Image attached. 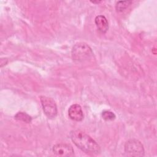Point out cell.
Returning <instances> with one entry per match:
<instances>
[{"label":"cell","instance_id":"obj_10","mask_svg":"<svg viewBox=\"0 0 157 157\" xmlns=\"http://www.w3.org/2000/svg\"><path fill=\"white\" fill-rule=\"evenodd\" d=\"M101 116L102 118L105 121H112L116 118V116L113 112L107 110L102 111Z\"/></svg>","mask_w":157,"mask_h":157},{"label":"cell","instance_id":"obj_2","mask_svg":"<svg viewBox=\"0 0 157 157\" xmlns=\"http://www.w3.org/2000/svg\"><path fill=\"white\" fill-rule=\"evenodd\" d=\"M71 55L73 60L81 62L91 58L93 55V52L87 44L78 42L73 46Z\"/></svg>","mask_w":157,"mask_h":157},{"label":"cell","instance_id":"obj_4","mask_svg":"<svg viewBox=\"0 0 157 157\" xmlns=\"http://www.w3.org/2000/svg\"><path fill=\"white\" fill-rule=\"evenodd\" d=\"M40 100L45 115L50 119L55 118L58 113L55 101L52 98L45 96H40Z\"/></svg>","mask_w":157,"mask_h":157},{"label":"cell","instance_id":"obj_6","mask_svg":"<svg viewBox=\"0 0 157 157\" xmlns=\"http://www.w3.org/2000/svg\"><path fill=\"white\" fill-rule=\"evenodd\" d=\"M68 115L71 120L75 121H81L84 118L82 107L77 104H72L69 107Z\"/></svg>","mask_w":157,"mask_h":157},{"label":"cell","instance_id":"obj_11","mask_svg":"<svg viewBox=\"0 0 157 157\" xmlns=\"http://www.w3.org/2000/svg\"><path fill=\"white\" fill-rule=\"evenodd\" d=\"M91 2H93V3H96V2H97V3H99V2H101V1H91Z\"/></svg>","mask_w":157,"mask_h":157},{"label":"cell","instance_id":"obj_9","mask_svg":"<svg viewBox=\"0 0 157 157\" xmlns=\"http://www.w3.org/2000/svg\"><path fill=\"white\" fill-rule=\"evenodd\" d=\"M132 3L131 1H118L115 6V9L117 12H121L125 10Z\"/></svg>","mask_w":157,"mask_h":157},{"label":"cell","instance_id":"obj_8","mask_svg":"<svg viewBox=\"0 0 157 157\" xmlns=\"http://www.w3.org/2000/svg\"><path fill=\"white\" fill-rule=\"evenodd\" d=\"M14 118L18 121H21L26 123H29L32 121V118L26 113L18 112L14 115Z\"/></svg>","mask_w":157,"mask_h":157},{"label":"cell","instance_id":"obj_3","mask_svg":"<svg viewBox=\"0 0 157 157\" xmlns=\"http://www.w3.org/2000/svg\"><path fill=\"white\" fill-rule=\"evenodd\" d=\"M124 153L129 156H143L145 150L142 144L139 140L131 139L125 143Z\"/></svg>","mask_w":157,"mask_h":157},{"label":"cell","instance_id":"obj_5","mask_svg":"<svg viewBox=\"0 0 157 157\" xmlns=\"http://www.w3.org/2000/svg\"><path fill=\"white\" fill-rule=\"evenodd\" d=\"M53 152L57 156H71L74 155V150L72 147L66 144H57L52 148Z\"/></svg>","mask_w":157,"mask_h":157},{"label":"cell","instance_id":"obj_7","mask_svg":"<svg viewBox=\"0 0 157 157\" xmlns=\"http://www.w3.org/2000/svg\"><path fill=\"white\" fill-rule=\"evenodd\" d=\"M97 29L101 33L105 34L109 29V23L107 18L104 15H98L94 19Z\"/></svg>","mask_w":157,"mask_h":157},{"label":"cell","instance_id":"obj_1","mask_svg":"<svg viewBox=\"0 0 157 157\" xmlns=\"http://www.w3.org/2000/svg\"><path fill=\"white\" fill-rule=\"evenodd\" d=\"M69 135L72 142L83 152L93 155L100 153V146L85 132L78 129L72 130Z\"/></svg>","mask_w":157,"mask_h":157}]
</instances>
